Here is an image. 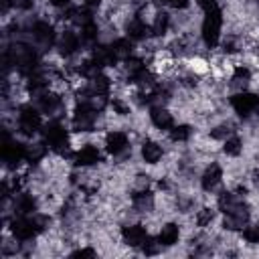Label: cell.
<instances>
[{
  "label": "cell",
  "instance_id": "6da1fadb",
  "mask_svg": "<svg viewBox=\"0 0 259 259\" xmlns=\"http://www.w3.org/2000/svg\"><path fill=\"white\" fill-rule=\"evenodd\" d=\"M42 138H45V144L53 152L65 156V152L69 148V138H67V130L59 121H49L42 130Z\"/></svg>",
  "mask_w": 259,
  "mask_h": 259
},
{
  "label": "cell",
  "instance_id": "7a4b0ae2",
  "mask_svg": "<svg viewBox=\"0 0 259 259\" xmlns=\"http://www.w3.org/2000/svg\"><path fill=\"white\" fill-rule=\"evenodd\" d=\"M221 10L204 12V22H202V40L206 47H217L221 38Z\"/></svg>",
  "mask_w": 259,
  "mask_h": 259
},
{
  "label": "cell",
  "instance_id": "3957f363",
  "mask_svg": "<svg viewBox=\"0 0 259 259\" xmlns=\"http://www.w3.org/2000/svg\"><path fill=\"white\" fill-rule=\"evenodd\" d=\"M42 121H40V113L32 107V105H22L20 113H18V127L24 136H34L40 130Z\"/></svg>",
  "mask_w": 259,
  "mask_h": 259
},
{
  "label": "cell",
  "instance_id": "277c9868",
  "mask_svg": "<svg viewBox=\"0 0 259 259\" xmlns=\"http://www.w3.org/2000/svg\"><path fill=\"white\" fill-rule=\"evenodd\" d=\"M73 127L77 132H91L95 127V109L87 103H79L73 113Z\"/></svg>",
  "mask_w": 259,
  "mask_h": 259
},
{
  "label": "cell",
  "instance_id": "5b68a950",
  "mask_svg": "<svg viewBox=\"0 0 259 259\" xmlns=\"http://www.w3.org/2000/svg\"><path fill=\"white\" fill-rule=\"evenodd\" d=\"M10 231H12V235H14L16 239H20V241H28V239H32L34 235L40 233V229H38L34 217H32V219H28V217H18V219H14V221L10 223Z\"/></svg>",
  "mask_w": 259,
  "mask_h": 259
},
{
  "label": "cell",
  "instance_id": "8992f818",
  "mask_svg": "<svg viewBox=\"0 0 259 259\" xmlns=\"http://www.w3.org/2000/svg\"><path fill=\"white\" fill-rule=\"evenodd\" d=\"M231 105H233V109H235L239 115L247 117V115H251L253 111H257V109H259V95L249 93V91L237 93V95H233Z\"/></svg>",
  "mask_w": 259,
  "mask_h": 259
},
{
  "label": "cell",
  "instance_id": "52a82bcc",
  "mask_svg": "<svg viewBox=\"0 0 259 259\" xmlns=\"http://www.w3.org/2000/svg\"><path fill=\"white\" fill-rule=\"evenodd\" d=\"M2 158L4 162L14 168L18 166L22 160H26V146H20L18 142H10L8 138H4V144H2Z\"/></svg>",
  "mask_w": 259,
  "mask_h": 259
},
{
  "label": "cell",
  "instance_id": "ba28073f",
  "mask_svg": "<svg viewBox=\"0 0 259 259\" xmlns=\"http://www.w3.org/2000/svg\"><path fill=\"white\" fill-rule=\"evenodd\" d=\"M247 221H249V210H247V204L241 202L239 206H235L231 212L225 214V229L239 231V229H243L247 225Z\"/></svg>",
  "mask_w": 259,
  "mask_h": 259
},
{
  "label": "cell",
  "instance_id": "9c48e42d",
  "mask_svg": "<svg viewBox=\"0 0 259 259\" xmlns=\"http://www.w3.org/2000/svg\"><path fill=\"white\" fill-rule=\"evenodd\" d=\"M121 237H123V243L130 245V247H142L144 241L148 239V233L142 225H132V227H123L121 231Z\"/></svg>",
  "mask_w": 259,
  "mask_h": 259
},
{
  "label": "cell",
  "instance_id": "30bf717a",
  "mask_svg": "<svg viewBox=\"0 0 259 259\" xmlns=\"http://www.w3.org/2000/svg\"><path fill=\"white\" fill-rule=\"evenodd\" d=\"M99 160H101V154H99V150H97L93 144L83 146V148L75 154V164H77V166H83V168L93 166V164H97Z\"/></svg>",
  "mask_w": 259,
  "mask_h": 259
},
{
  "label": "cell",
  "instance_id": "8fae6325",
  "mask_svg": "<svg viewBox=\"0 0 259 259\" xmlns=\"http://www.w3.org/2000/svg\"><path fill=\"white\" fill-rule=\"evenodd\" d=\"M105 148L109 154H121L127 148V136L123 132H109L105 138Z\"/></svg>",
  "mask_w": 259,
  "mask_h": 259
},
{
  "label": "cell",
  "instance_id": "7c38bea8",
  "mask_svg": "<svg viewBox=\"0 0 259 259\" xmlns=\"http://www.w3.org/2000/svg\"><path fill=\"white\" fill-rule=\"evenodd\" d=\"M150 119H152V123H154L158 130H170V127L174 125L172 115H170V111H168L166 107H152Z\"/></svg>",
  "mask_w": 259,
  "mask_h": 259
},
{
  "label": "cell",
  "instance_id": "4fadbf2b",
  "mask_svg": "<svg viewBox=\"0 0 259 259\" xmlns=\"http://www.w3.org/2000/svg\"><path fill=\"white\" fill-rule=\"evenodd\" d=\"M221 178H223V170H221V166L219 164H210V166H206V170H204V174H202V188L204 190H212L219 182H221Z\"/></svg>",
  "mask_w": 259,
  "mask_h": 259
},
{
  "label": "cell",
  "instance_id": "5bb4252c",
  "mask_svg": "<svg viewBox=\"0 0 259 259\" xmlns=\"http://www.w3.org/2000/svg\"><path fill=\"white\" fill-rule=\"evenodd\" d=\"M77 49H79V36H77L75 32H71V30H65V32L61 34V38H59V51H61V55L69 57V55H73Z\"/></svg>",
  "mask_w": 259,
  "mask_h": 259
},
{
  "label": "cell",
  "instance_id": "9a60e30c",
  "mask_svg": "<svg viewBox=\"0 0 259 259\" xmlns=\"http://www.w3.org/2000/svg\"><path fill=\"white\" fill-rule=\"evenodd\" d=\"M32 34L40 45H53L55 42V28L49 22H36L32 28Z\"/></svg>",
  "mask_w": 259,
  "mask_h": 259
},
{
  "label": "cell",
  "instance_id": "2e32d148",
  "mask_svg": "<svg viewBox=\"0 0 259 259\" xmlns=\"http://www.w3.org/2000/svg\"><path fill=\"white\" fill-rule=\"evenodd\" d=\"M178 237H180L178 227H176L174 223H168V225L162 227V231H160V235H158V241H160L162 247H172L174 243H178Z\"/></svg>",
  "mask_w": 259,
  "mask_h": 259
},
{
  "label": "cell",
  "instance_id": "e0dca14e",
  "mask_svg": "<svg viewBox=\"0 0 259 259\" xmlns=\"http://www.w3.org/2000/svg\"><path fill=\"white\" fill-rule=\"evenodd\" d=\"M91 61H93L99 69L111 65V63H115V57H113V53H111V47H95Z\"/></svg>",
  "mask_w": 259,
  "mask_h": 259
},
{
  "label": "cell",
  "instance_id": "ac0fdd59",
  "mask_svg": "<svg viewBox=\"0 0 259 259\" xmlns=\"http://www.w3.org/2000/svg\"><path fill=\"white\" fill-rule=\"evenodd\" d=\"M142 158L148 162V164H156L160 158H162V148L152 142V140H146L144 146H142Z\"/></svg>",
  "mask_w": 259,
  "mask_h": 259
},
{
  "label": "cell",
  "instance_id": "d6986e66",
  "mask_svg": "<svg viewBox=\"0 0 259 259\" xmlns=\"http://www.w3.org/2000/svg\"><path fill=\"white\" fill-rule=\"evenodd\" d=\"M89 93L93 95H107L109 93V79L105 75H95L93 79H89V87H87Z\"/></svg>",
  "mask_w": 259,
  "mask_h": 259
},
{
  "label": "cell",
  "instance_id": "ffe728a7",
  "mask_svg": "<svg viewBox=\"0 0 259 259\" xmlns=\"http://www.w3.org/2000/svg\"><path fill=\"white\" fill-rule=\"evenodd\" d=\"M59 103H61L59 95H55V93H51V91H42L40 97H38V107H40L45 113H53V111L59 107Z\"/></svg>",
  "mask_w": 259,
  "mask_h": 259
},
{
  "label": "cell",
  "instance_id": "44dd1931",
  "mask_svg": "<svg viewBox=\"0 0 259 259\" xmlns=\"http://www.w3.org/2000/svg\"><path fill=\"white\" fill-rule=\"evenodd\" d=\"M111 53H113L115 61H127L130 55H132V42L125 40V38H119L111 45Z\"/></svg>",
  "mask_w": 259,
  "mask_h": 259
},
{
  "label": "cell",
  "instance_id": "7402d4cb",
  "mask_svg": "<svg viewBox=\"0 0 259 259\" xmlns=\"http://www.w3.org/2000/svg\"><path fill=\"white\" fill-rule=\"evenodd\" d=\"M148 30H150V28H148L146 22H142L140 18H134V20L127 22V36L134 38V40H140V38L148 36Z\"/></svg>",
  "mask_w": 259,
  "mask_h": 259
},
{
  "label": "cell",
  "instance_id": "603a6c76",
  "mask_svg": "<svg viewBox=\"0 0 259 259\" xmlns=\"http://www.w3.org/2000/svg\"><path fill=\"white\" fill-rule=\"evenodd\" d=\"M144 71H146V65L140 59H127L125 61V75H127V79L132 83H136Z\"/></svg>",
  "mask_w": 259,
  "mask_h": 259
},
{
  "label": "cell",
  "instance_id": "cb8c5ba5",
  "mask_svg": "<svg viewBox=\"0 0 259 259\" xmlns=\"http://www.w3.org/2000/svg\"><path fill=\"white\" fill-rule=\"evenodd\" d=\"M134 206L138 210H142V212H148L154 206V196L148 190H140V192L134 194Z\"/></svg>",
  "mask_w": 259,
  "mask_h": 259
},
{
  "label": "cell",
  "instance_id": "d4e9b609",
  "mask_svg": "<svg viewBox=\"0 0 259 259\" xmlns=\"http://www.w3.org/2000/svg\"><path fill=\"white\" fill-rule=\"evenodd\" d=\"M243 202V198H239L237 194H233V192H223L221 196H219V208L227 214V212H231L235 206H239Z\"/></svg>",
  "mask_w": 259,
  "mask_h": 259
},
{
  "label": "cell",
  "instance_id": "484cf974",
  "mask_svg": "<svg viewBox=\"0 0 259 259\" xmlns=\"http://www.w3.org/2000/svg\"><path fill=\"white\" fill-rule=\"evenodd\" d=\"M150 30H152V34H164L166 30H168V14H164V12H158L156 16H154V22H152V26H150Z\"/></svg>",
  "mask_w": 259,
  "mask_h": 259
},
{
  "label": "cell",
  "instance_id": "4316f807",
  "mask_svg": "<svg viewBox=\"0 0 259 259\" xmlns=\"http://www.w3.org/2000/svg\"><path fill=\"white\" fill-rule=\"evenodd\" d=\"M241 140L237 138V136H231V138H227L225 140V144H223V150H225V154L227 156H239L241 154Z\"/></svg>",
  "mask_w": 259,
  "mask_h": 259
},
{
  "label": "cell",
  "instance_id": "83f0119b",
  "mask_svg": "<svg viewBox=\"0 0 259 259\" xmlns=\"http://www.w3.org/2000/svg\"><path fill=\"white\" fill-rule=\"evenodd\" d=\"M14 208H16V212H20V214H28V212H32V210H34V200H32L30 196L22 194V196H18V198H16Z\"/></svg>",
  "mask_w": 259,
  "mask_h": 259
},
{
  "label": "cell",
  "instance_id": "f1b7e54d",
  "mask_svg": "<svg viewBox=\"0 0 259 259\" xmlns=\"http://www.w3.org/2000/svg\"><path fill=\"white\" fill-rule=\"evenodd\" d=\"M47 144H32V146H28L26 148V160H30V162H38L42 156H45V152H47Z\"/></svg>",
  "mask_w": 259,
  "mask_h": 259
},
{
  "label": "cell",
  "instance_id": "f546056e",
  "mask_svg": "<svg viewBox=\"0 0 259 259\" xmlns=\"http://www.w3.org/2000/svg\"><path fill=\"white\" fill-rule=\"evenodd\" d=\"M170 138L174 142H184L190 138V127L188 125H172L170 127Z\"/></svg>",
  "mask_w": 259,
  "mask_h": 259
},
{
  "label": "cell",
  "instance_id": "4dcf8cb0",
  "mask_svg": "<svg viewBox=\"0 0 259 259\" xmlns=\"http://www.w3.org/2000/svg\"><path fill=\"white\" fill-rule=\"evenodd\" d=\"M212 221H214V210H212V208L204 206V208H200V210L196 212V225H198V227H206V225H210Z\"/></svg>",
  "mask_w": 259,
  "mask_h": 259
},
{
  "label": "cell",
  "instance_id": "1f68e13d",
  "mask_svg": "<svg viewBox=\"0 0 259 259\" xmlns=\"http://www.w3.org/2000/svg\"><path fill=\"white\" fill-rule=\"evenodd\" d=\"M243 239L251 245H257L259 243V227L257 225H245L243 229Z\"/></svg>",
  "mask_w": 259,
  "mask_h": 259
},
{
  "label": "cell",
  "instance_id": "d6a6232c",
  "mask_svg": "<svg viewBox=\"0 0 259 259\" xmlns=\"http://www.w3.org/2000/svg\"><path fill=\"white\" fill-rule=\"evenodd\" d=\"M249 77H251V73L247 67H235V71H233V83L235 85H241V83L245 85L249 81Z\"/></svg>",
  "mask_w": 259,
  "mask_h": 259
},
{
  "label": "cell",
  "instance_id": "836d02e7",
  "mask_svg": "<svg viewBox=\"0 0 259 259\" xmlns=\"http://www.w3.org/2000/svg\"><path fill=\"white\" fill-rule=\"evenodd\" d=\"M95 36H97V26H95L93 22H89V24L81 26V38H83V40L91 42V40H93Z\"/></svg>",
  "mask_w": 259,
  "mask_h": 259
},
{
  "label": "cell",
  "instance_id": "e575fe53",
  "mask_svg": "<svg viewBox=\"0 0 259 259\" xmlns=\"http://www.w3.org/2000/svg\"><path fill=\"white\" fill-rule=\"evenodd\" d=\"M162 245H160V241H154V239H146L144 241V245H142V251L146 253V255H154V253H158V249H160Z\"/></svg>",
  "mask_w": 259,
  "mask_h": 259
},
{
  "label": "cell",
  "instance_id": "d590c367",
  "mask_svg": "<svg viewBox=\"0 0 259 259\" xmlns=\"http://www.w3.org/2000/svg\"><path fill=\"white\" fill-rule=\"evenodd\" d=\"M198 2V6L204 10V12H212V10H219V4H217V0H196Z\"/></svg>",
  "mask_w": 259,
  "mask_h": 259
},
{
  "label": "cell",
  "instance_id": "8d00e7d4",
  "mask_svg": "<svg viewBox=\"0 0 259 259\" xmlns=\"http://www.w3.org/2000/svg\"><path fill=\"white\" fill-rule=\"evenodd\" d=\"M188 2H190V0H166V4H168V6H172V8H176V10L186 8V6H188Z\"/></svg>",
  "mask_w": 259,
  "mask_h": 259
},
{
  "label": "cell",
  "instance_id": "74e56055",
  "mask_svg": "<svg viewBox=\"0 0 259 259\" xmlns=\"http://www.w3.org/2000/svg\"><path fill=\"white\" fill-rule=\"evenodd\" d=\"M111 105H113V109H115L119 115H125V113H127V105H123L119 99H113V103H111Z\"/></svg>",
  "mask_w": 259,
  "mask_h": 259
},
{
  "label": "cell",
  "instance_id": "f35d334b",
  "mask_svg": "<svg viewBox=\"0 0 259 259\" xmlns=\"http://www.w3.org/2000/svg\"><path fill=\"white\" fill-rule=\"evenodd\" d=\"M73 257H95V251L93 249H79L73 253Z\"/></svg>",
  "mask_w": 259,
  "mask_h": 259
},
{
  "label": "cell",
  "instance_id": "ab89813d",
  "mask_svg": "<svg viewBox=\"0 0 259 259\" xmlns=\"http://www.w3.org/2000/svg\"><path fill=\"white\" fill-rule=\"evenodd\" d=\"M51 4L55 8H65V6H69V0H51Z\"/></svg>",
  "mask_w": 259,
  "mask_h": 259
},
{
  "label": "cell",
  "instance_id": "60d3db41",
  "mask_svg": "<svg viewBox=\"0 0 259 259\" xmlns=\"http://www.w3.org/2000/svg\"><path fill=\"white\" fill-rule=\"evenodd\" d=\"M99 2H101V0H85V4H87V6H97Z\"/></svg>",
  "mask_w": 259,
  "mask_h": 259
}]
</instances>
